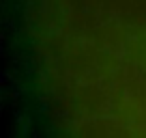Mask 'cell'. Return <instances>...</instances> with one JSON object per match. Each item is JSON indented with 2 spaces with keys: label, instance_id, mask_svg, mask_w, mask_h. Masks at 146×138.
I'll list each match as a JSON object with an SVG mask.
<instances>
[]
</instances>
